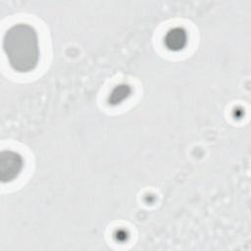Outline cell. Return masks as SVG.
<instances>
[{
	"instance_id": "cell-1",
	"label": "cell",
	"mask_w": 251,
	"mask_h": 251,
	"mask_svg": "<svg viewBox=\"0 0 251 251\" xmlns=\"http://www.w3.org/2000/svg\"><path fill=\"white\" fill-rule=\"evenodd\" d=\"M3 48L11 67L17 72H29L38 63L37 34L30 25L20 24L9 28L4 35Z\"/></svg>"
},
{
	"instance_id": "cell-2",
	"label": "cell",
	"mask_w": 251,
	"mask_h": 251,
	"mask_svg": "<svg viewBox=\"0 0 251 251\" xmlns=\"http://www.w3.org/2000/svg\"><path fill=\"white\" fill-rule=\"evenodd\" d=\"M23 166L22 158L14 152H3L0 160L2 181H9L17 176Z\"/></svg>"
},
{
	"instance_id": "cell-3",
	"label": "cell",
	"mask_w": 251,
	"mask_h": 251,
	"mask_svg": "<svg viewBox=\"0 0 251 251\" xmlns=\"http://www.w3.org/2000/svg\"><path fill=\"white\" fill-rule=\"evenodd\" d=\"M186 43V33L180 28L170 30L165 37V44L171 50H179Z\"/></svg>"
},
{
	"instance_id": "cell-4",
	"label": "cell",
	"mask_w": 251,
	"mask_h": 251,
	"mask_svg": "<svg viewBox=\"0 0 251 251\" xmlns=\"http://www.w3.org/2000/svg\"><path fill=\"white\" fill-rule=\"evenodd\" d=\"M128 93H129V88L126 85H120L112 93L110 101L111 103H118L123 99H125Z\"/></svg>"
}]
</instances>
